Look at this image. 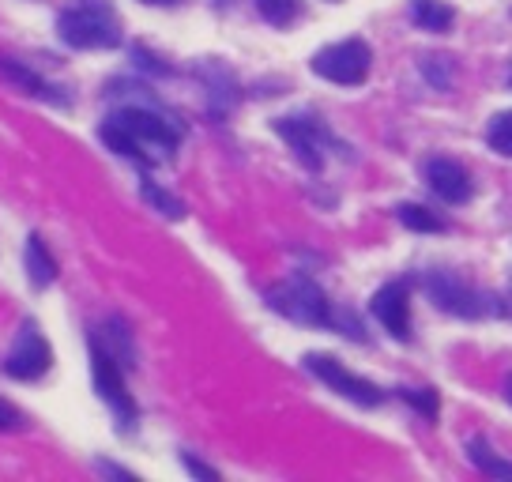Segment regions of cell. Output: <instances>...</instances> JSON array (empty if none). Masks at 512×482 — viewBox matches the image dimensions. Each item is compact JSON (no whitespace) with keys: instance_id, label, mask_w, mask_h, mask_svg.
Listing matches in <instances>:
<instances>
[{"instance_id":"1","label":"cell","mask_w":512,"mask_h":482,"mask_svg":"<svg viewBox=\"0 0 512 482\" xmlns=\"http://www.w3.org/2000/svg\"><path fill=\"white\" fill-rule=\"evenodd\" d=\"M102 140L125 159L140 162V166H155V151H166V155L177 151L181 132L162 113L144 110V106H125L102 125Z\"/></svg>"},{"instance_id":"2","label":"cell","mask_w":512,"mask_h":482,"mask_svg":"<svg viewBox=\"0 0 512 482\" xmlns=\"http://www.w3.org/2000/svg\"><path fill=\"white\" fill-rule=\"evenodd\" d=\"M57 34L72 49H113L121 46V23L106 0H76L57 16Z\"/></svg>"},{"instance_id":"3","label":"cell","mask_w":512,"mask_h":482,"mask_svg":"<svg viewBox=\"0 0 512 482\" xmlns=\"http://www.w3.org/2000/svg\"><path fill=\"white\" fill-rule=\"evenodd\" d=\"M268 306H272L275 313H283L287 321L309 324V328H328V324H336V313H332L328 294H324L313 279H305V275H290L279 287L268 290Z\"/></svg>"},{"instance_id":"4","label":"cell","mask_w":512,"mask_h":482,"mask_svg":"<svg viewBox=\"0 0 512 482\" xmlns=\"http://www.w3.org/2000/svg\"><path fill=\"white\" fill-rule=\"evenodd\" d=\"M91 381H95V392L106 400L113 415L121 418V430H132L136 422V400L128 396L125 388V370H121V358L102 343L98 336H91Z\"/></svg>"},{"instance_id":"5","label":"cell","mask_w":512,"mask_h":482,"mask_svg":"<svg viewBox=\"0 0 512 482\" xmlns=\"http://www.w3.org/2000/svg\"><path fill=\"white\" fill-rule=\"evenodd\" d=\"M275 132L283 136L294 151V159L302 162L305 170H320L328 159V147H339V140L328 132L324 121H317L313 113H290L275 121Z\"/></svg>"},{"instance_id":"6","label":"cell","mask_w":512,"mask_h":482,"mask_svg":"<svg viewBox=\"0 0 512 482\" xmlns=\"http://www.w3.org/2000/svg\"><path fill=\"white\" fill-rule=\"evenodd\" d=\"M369 68H373V49L362 38H347V42H336V46H324L313 57V72H317L320 80L339 83V87L366 83Z\"/></svg>"},{"instance_id":"7","label":"cell","mask_w":512,"mask_h":482,"mask_svg":"<svg viewBox=\"0 0 512 482\" xmlns=\"http://www.w3.org/2000/svg\"><path fill=\"white\" fill-rule=\"evenodd\" d=\"M426 294L433 298V306L445 309V313H452V317H464V321H475V317H486V313H494V306H490V298L486 294H479V290L471 287V283H464L456 272H430L426 275Z\"/></svg>"},{"instance_id":"8","label":"cell","mask_w":512,"mask_h":482,"mask_svg":"<svg viewBox=\"0 0 512 482\" xmlns=\"http://www.w3.org/2000/svg\"><path fill=\"white\" fill-rule=\"evenodd\" d=\"M305 370L313 373L317 381H324L332 392H339L343 400L358 403V407H381L384 403L381 388L373 385V381H366V377L351 373L339 358H332V354H305Z\"/></svg>"},{"instance_id":"9","label":"cell","mask_w":512,"mask_h":482,"mask_svg":"<svg viewBox=\"0 0 512 482\" xmlns=\"http://www.w3.org/2000/svg\"><path fill=\"white\" fill-rule=\"evenodd\" d=\"M49 366H53V347L38 332V324L27 321L19 328L16 343L8 347V354L0 358V370L8 377H16V381H38V377L49 373Z\"/></svg>"},{"instance_id":"10","label":"cell","mask_w":512,"mask_h":482,"mask_svg":"<svg viewBox=\"0 0 512 482\" xmlns=\"http://www.w3.org/2000/svg\"><path fill=\"white\" fill-rule=\"evenodd\" d=\"M369 309H373V317L384 324V332H392L400 343L411 339V287H407L403 279L384 283V287L373 294Z\"/></svg>"},{"instance_id":"11","label":"cell","mask_w":512,"mask_h":482,"mask_svg":"<svg viewBox=\"0 0 512 482\" xmlns=\"http://www.w3.org/2000/svg\"><path fill=\"white\" fill-rule=\"evenodd\" d=\"M426 181H430V189L441 196L445 204H467L471 193H475L471 174H467L456 159H445V155H437V159L426 162Z\"/></svg>"},{"instance_id":"12","label":"cell","mask_w":512,"mask_h":482,"mask_svg":"<svg viewBox=\"0 0 512 482\" xmlns=\"http://www.w3.org/2000/svg\"><path fill=\"white\" fill-rule=\"evenodd\" d=\"M0 80L16 83V87H23L31 98H42V102H49V106H68V95H64L61 87H53L46 76H38V72L27 68L23 61L0 57Z\"/></svg>"},{"instance_id":"13","label":"cell","mask_w":512,"mask_h":482,"mask_svg":"<svg viewBox=\"0 0 512 482\" xmlns=\"http://www.w3.org/2000/svg\"><path fill=\"white\" fill-rule=\"evenodd\" d=\"M27 275H31L34 287H49V283L57 279V260H53L42 234H31V238H27Z\"/></svg>"},{"instance_id":"14","label":"cell","mask_w":512,"mask_h":482,"mask_svg":"<svg viewBox=\"0 0 512 482\" xmlns=\"http://www.w3.org/2000/svg\"><path fill=\"white\" fill-rule=\"evenodd\" d=\"M411 19H415V27H422V31L441 34L452 27L456 12L448 8L445 0H411Z\"/></svg>"},{"instance_id":"15","label":"cell","mask_w":512,"mask_h":482,"mask_svg":"<svg viewBox=\"0 0 512 482\" xmlns=\"http://www.w3.org/2000/svg\"><path fill=\"white\" fill-rule=\"evenodd\" d=\"M467 456H471V464L479 467L482 475H490V479H512V464L501 460V456L486 445V437H471V441H467Z\"/></svg>"},{"instance_id":"16","label":"cell","mask_w":512,"mask_h":482,"mask_svg":"<svg viewBox=\"0 0 512 482\" xmlns=\"http://www.w3.org/2000/svg\"><path fill=\"white\" fill-rule=\"evenodd\" d=\"M256 12L272 27H290L294 19L302 16V0H256Z\"/></svg>"},{"instance_id":"17","label":"cell","mask_w":512,"mask_h":482,"mask_svg":"<svg viewBox=\"0 0 512 482\" xmlns=\"http://www.w3.org/2000/svg\"><path fill=\"white\" fill-rule=\"evenodd\" d=\"M140 196H144L155 211H162L166 219H185V204H181L174 193H166L159 181H144V185H140Z\"/></svg>"},{"instance_id":"18","label":"cell","mask_w":512,"mask_h":482,"mask_svg":"<svg viewBox=\"0 0 512 482\" xmlns=\"http://www.w3.org/2000/svg\"><path fill=\"white\" fill-rule=\"evenodd\" d=\"M396 215H400V223L407 226V230H422V234H437V230H445V223H441L430 208H422V204H400Z\"/></svg>"},{"instance_id":"19","label":"cell","mask_w":512,"mask_h":482,"mask_svg":"<svg viewBox=\"0 0 512 482\" xmlns=\"http://www.w3.org/2000/svg\"><path fill=\"white\" fill-rule=\"evenodd\" d=\"M486 144L494 147L497 155L512 159V110L497 113L494 121H490V129H486Z\"/></svg>"},{"instance_id":"20","label":"cell","mask_w":512,"mask_h":482,"mask_svg":"<svg viewBox=\"0 0 512 482\" xmlns=\"http://www.w3.org/2000/svg\"><path fill=\"white\" fill-rule=\"evenodd\" d=\"M400 396L407 403H411V407H418V411H422V415H437V392H433V388H400Z\"/></svg>"},{"instance_id":"21","label":"cell","mask_w":512,"mask_h":482,"mask_svg":"<svg viewBox=\"0 0 512 482\" xmlns=\"http://www.w3.org/2000/svg\"><path fill=\"white\" fill-rule=\"evenodd\" d=\"M0 430L4 434H23L27 430V415L19 407H12L8 400H0Z\"/></svg>"},{"instance_id":"22","label":"cell","mask_w":512,"mask_h":482,"mask_svg":"<svg viewBox=\"0 0 512 482\" xmlns=\"http://www.w3.org/2000/svg\"><path fill=\"white\" fill-rule=\"evenodd\" d=\"M181 464H185V471H189V475H196V479H219V471H215V467H208V464H200V460H196V456H189V452H185V456H181Z\"/></svg>"},{"instance_id":"23","label":"cell","mask_w":512,"mask_h":482,"mask_svg":"<svg viewBox=\"0 0 512 482\" xmlns=\"http://www.w3.org/2000/svg\"><path fill=\"white\" fill-rule=\"evenodd\" d=\"M144 4H155V8H174V4H181V0H144Z\"/></svg>"},{"instance_id":"24","label":"cell","mask_w":512,"mask_h":482,"mask_svg":"<svg viewBox=\"0 0 512 482\" xmlns=\"http://www.w3.org/2000/svg\"><path fill=\"white\" fill-rule=\"evenodd\" d=\"M505 400L512 403V373H509V377H505Z\"/></svg>"},{"instance_id":"25","label":"cell","mask_w":512,"mask_h":482,"mask_svg":"<svg viewBox=\"0 0 512 482\" xmlns=\"http://www.w3.org/2000/svg\"><path fill=\"white\" fill-rule=\"evenodd\" d=\"M509 83H512V72H509Z\"/></svg>"}]
</instances>
